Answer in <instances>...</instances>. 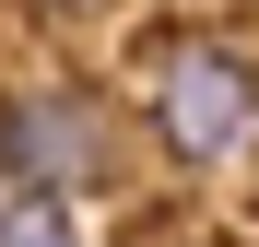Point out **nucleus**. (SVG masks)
<instances>
[{
  "label": "nucleus",
  "mask_w": 259,
  "mask_h": 247,
  "mask_svg": "<svg viewBox=\"0 0 259 247\" xmlns=\"http://www.w3.org/2000/svg\"><path fill=\"white\" fill-rule=\"evenodd\" d=\"M142 130L177 177H236L259 153V59L236 35H153L142 59Z\"/></svg>",
  "instance_id": "f257e3e1"
},
{
  "label": "nucleus",
  "mask_w": 259,
  "mask_h": 247,
  "mask_svg": "<svg viewBox=\"0 0 259 247\" xmlns=\"http://www.w3.org/2000/svg\"><path fill=\"white\" fill-rule=\"evenodd\" d=\"M0 188H48V200L118 188V106L95 82H12L0 94Z\"/></svg>",
  "instance_id": "f03ea898"
},
{
  "label": "nucleus",
  "mask_w": 259,
  "mask_h": 247,
  "mask_svg": "<svg viewBox=\"0 0 259 247\" xmlns=\"http://www.w3.org/2000/svg\"><path fill=\"white\" fill-rule=\"evenodd\" d=\"M0 247H82V200H48V188H0Z\"/></svg>",
  "instance_id": "7ed1b4c3"
},
{
  "label": "nucleus",
  "mask_w": 259,
  "mask_h": 247,
  "mask_svg": "<svg viewBox=\"0 0 259 247\" xmlns=\"http://www.w3.org/2000/svg\"><path fill=\"white\" fill-rule=\"evenodd\" d=\"M35 12H95V0H35Z\"/></svg>",
  "instance_id": "20e7f679"
}]
</instances>
